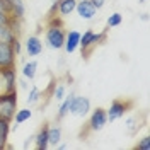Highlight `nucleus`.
I'll return each instance as SVG.
<instances>
[{
  "label": "nucleus",
  "mask_w": 150,
  "mask_h": 150,
  "mask_svg": "<svg viewBox=\"0 0 150 150\" xmlns=\"http://www.w3.org/2000/svg\"><path fill=\"white\" fill-rule=\"evenodd\" d=\"M10 131V121L0 116V150L7 147V138Z\"/></svg>",
  "instance_id": "obj_14"
},
{
  "label": "nucleus",
  "mask_w": 150,
  "mask_h": 150,
  "mask_svg": "<svg viewBox=\"0 0 150 150\" xmlns=\"http://www.w3.org/2000/svg\"><path fill=\"white\" fill-rule=\"evenodd\" d=\"M0 12H7V14H9V5H7V0H0Z\"/></svg>",
  "instance_id": "obj_26"
},
{
  "label": "nucleus",
  "mask_w": 150,
  "mask_h": 150,
  "mask_svg": "<svg viewBox=\"0 0 150 150\" xmlns=\"http://www.w3.org/2000/svg\"><path fill=\"white\" fill-rule=\"evenodd\" d=\"M138 2H140V4H143V2H147V0H138Z\"/></svg>",
  "instance_id": "obj_30"
},
{
  "label": "nucleus",
  "mask_w": 150,
  "mask_h": 150,
  "mask_svg": "<svg viewBox=\"0 0 150 150\" xmlns=\"http://www.w3.org/2000/svg\"><path fill=\"white\" fill-rule=\"evenodd\" d=\"M53 94H55L56 101H63V97H65V84H56Z\"/></svg>",
  "instance_id": "obj_23"
},
{
  "label": "nucleus",
  "mask_w": 150,
  "mask_h": 150,
  "mask_svg": "<svg viewBox=\"0 0 150 150\" xmlns=\"http://www.w3.org/2000/svg\"><path fill=\"white\" fill-rule=\"evenodd\" d=\"M106 123H108V114H106V109L103 108H96L91 114V118H89V121L85 125V130H82L80 133V137L84 138L87 137V133H92V131H101L106 126Z\"/></svg>",
  "instance_id": "obj_3"
},
{
  "label": "nucleus",
  "mask_w": 150,
  "mask_h": 150,
  "mask_svg": "<svg viewBox=\"0 0 150 150\" xmlns=\"http://www.w3.org/2000/svg\"><path fill=\"white\" fill-rule=\"evenodd\" d=\"M36 70H38V62L36 60H31V62H28V63H24V68H22L24 79L33 80V79L36 77Z\"/></svg>",
  "instance_id": "obj_17"
},
{
  "label": "nucleus",
  "mask_w": 150,
  "mask_h": 150,
  "mask_svg": "<svg viewBox=\"0 0 150 150\" xmlns=\"http://www.w3.org/2000/svg\"><path fill=\"white\" fill-rule=\"evenodd\" d=\"M65 29L60 16H48V28H46V43L53 50H62L65 43Z\"/></svg>",
  "instance_id": "obj_1"
},
{
  "label": "nucleus",
  "mask_w": 150,
  "mask_h": 150,
  "mask_svg": "<svg viewBox=\"0 0 150 150\" xmlns=\"http://www.w3.org/2000/svg\"><path fill=\"white\" fill-rule=\"evenodd\" d=\"M12 22H19V19L12 17L7 12H0V24H12Z\"/></svg>",
  "instance_id": "obj_24"
},
{
  "label": "nucleus",
  "mask_w": 150,
  "mask_h": 150,
  "mask_svg": "<svg viewBox=\"0 0 150 150\" xmlns=\"http://www.w3.org/2000/svg\"><path fill=\"white\" fill-rule=\"evenodd\" d=\"M75 10H77V14L82 19H85V21H91V19L96 16V12H97V9L92 5L91 0H77Z\"/></svg>",
  "instance_id": "obj_8"
},
{
  "label": "nucleus",
  "mask_w": 150,
  "mask_h": 150,
  "mask_svg": "<svg viewBox=\"0 0 150 150\" xmlns=\"http://www.w3.org/2000/svg\"><path fill=\"white\" fill-rule=\"evenodd\" d=\"M31 116H33V111L28 109V108H26V109H19V111H16V114H14V118H16V123H17V125L28 121Z\"/></svg>",
  "instance_id": "obj_19"
},
{
  "label": "nucleus",
  "mask_w": 150,
  "mask_h": 150,
  "mask_svg": "<svg viewBox=\"0 0 150 150\" xmlns=\"http://www.w3.org/2000/svg\"><path fill=\"white\" fill-rule=\"evenodd\" d=\"M17 111V92H4L0 94V116L5 120H12Z\"/></svg>",
  "instance_id": "obj_4"
},
{
  "label": "nucleus",
  "mask_w": 150,
  "mask_h": 150,
  "mask_svg": "<svg viewBox=\"0 0 150 150\" xmlns=\"http://www.w3.org/2000/svg\"><path fill=\"white\" fill-rule=\"evenodd\" d=\"M72 99H74V96L70 94V96H67L65 101L60 104V109H58V114H56V121H62L67 114L70 112V103H72Z\"/></svg>",
  "instance_id": "obj_18"
},
{
  "label": "nucleus",
  "mask_w": 150,
  "mask_h": 150,
  "mask_svg": "<svg viewBox=\"0 0 150 150\" xmlns=\"http://www.w3.org/2000/svg\"><path fill=\"white\" fill-rule=\"evenodd\" d=\"M67 147H68V145H67V143H62V145H58V149H60V150H65Z\"/></svg>",
  "instance_id": "obj_29"
},
{
  "label": "nucleus",
  "mask_w": 150,
  "mask_h": 150,
  "mask_svg": "<svg viewBox=\"0 0 150 150\" xmlns=\"http://www.w3.org/2000/svg\"><path fill=\"white\" fill-rule=\"evenodd\" d=\"M38 99H39V89H38V87H33L31 92H29V96H28V99H26V103L34 104V103H38Z\"/></svg>",
  "instance_id": "obj_22"
},
{
  "label": "nucleus",
  "mask_w": 150,
  "mask_h": 150,
  "mask_svg": "<svg viewBox=\"0 0 150 150\" xmlns=\"http://www.w3.org/2000/svg\"><path fill=\"white\" fill-rule=\"evenodd\" d=\"M106 38H108V29H104L103 33H94L92 29H89V31H85L84 34H80V41H79V48H80V51H82V56L84 58H89V55L92 53V50L97 45H101L103 41H106Z\"/></svg>",
  "instance_id": "obj_2"
},
{
  "label": "nucleus",
  "mask_w": 150,
  "mask_h": 150,
  "mask_svg": "<svg viewBox=\"0 0 150 150\" xmlns=\"http://www.w3.org/2000/svg\"><path fill=\"white\" fill-rule=\"evenodd\" d=\"M48 123H43V126H41V130L38 131V135L34 137V142H36V149L38 150H46L50 147V143H48Z\"/></svg>",
  "instance_id": "obj_12"
},
{
  "label": "nucleus",
  "mask_w": 150,
  "mask_h": 150,
  "mask_svg": "<svg viewBox=\"0 0 150 150\" xmlns=\"http://www.w3.org/2000/svg\"><path fill=\"white\" fill-rule=\"evenodd\" d=\"M91 2H92V5L96 7V9H103V7H104V2H106V0H91Z\"/></svg>",
  "instance_id": "obj_27"
},
{
  "label": "nucleus",
  "mask_w": 150,
  "mask_h": 150,
  "mask_svg": "<svg viewBox=\"0 0 150 150\" xmlns=\"http://www.w3.org/2000/svg\"><path fill=\"white\" fill-rule=\"evenodd\" d=\"M16 67V53L10 43L0 41V70L2 68H9Z\"/></svg>",
  "instance_id": "obj_6"
},
{
  "label": "nucleus",
  "mask_w": 150,
  "mask_h": 150,
  "mask_svg": "<svg viewBox=\"0 0 150 150\" xmlns=\"http://www.w3.org/2000/svg\"><path fill=\"white\" fill-rule=\"evenodd\" d=\"M142 125H143V123L140 121L138 114H135V116H131V118L126 120V125H125V126H126V131H128L130 135H135V133L142 128Z\"/></svg>",
  "instance_id": "obj_16"
},
{
  "label": "nucleus",
  "mask_w": 150,
  "mask_h": 150,
  "mask_svg": "<svg viewBox=\"0 0 150 150\" xmlns=\"http://www.w3.org/2000/svg\"><path fill=\"white\" fill-rule=\"evenodd\" d=\"M133 149L135 150H150V137H143Z\"/></svg>",
  "instance_id": "obj_21"
},
{
  "label": "nucleus",
  "mask_w": 150,
  "mask_h": 150,
  "mask_svg": "<svg viewBox=\"0 0 150 150\" xmlns=\"http://www.w3.org/2000/svg\"><path fill=\"white\" fill-rule=\"evenodd\" d=\"M89 111H91V101L87 97H82V96H79V97L74 96V99L70 103V112L75 114V116L84 118V116L89 114Z\"/></svg>",
  "instance_id": "obj_7"
},
{
  "label": "nucleus",
  "mask_w": 150,
  "mask_h": 150,
  "mask_svg": "<svg viewBox=\"0 0 150 150\" xmlns=\"http://www.w3.org/2000/svg\"><path fill=\"white\" fill-rule=\"evenodd\" d=\"M7 5H9L10 16L22 21V17H24V2L22 0H7Z\"/></svg>",
  "instance_id": "obj_13"
},
{
  "label": "nucleus",
  "mask_w": 150,
  "mask_h": 150,
  "mask_svg": "<svg viewBox=\"0 0 150 150\" xmlns=\"http://www.w3.org/2000/svg\"><path fill=\"white\" fill-rule=\"evenodd\" d=\"M19 84H21V87H24V89H28V82H26V80H21Z\"/></svg>",
  "instance_id": "obj_28"
},
{
  "label": "nucleus",
  "mask_w": 150,
  "mask_h": 150,
  "mask_svg": "<svg viewBox=\"0 0 150 150\" xmlns=\"http://www.w3.org/2000/svg\"><path fill=\"white\" fill-rule=\"evenodd\" d=\"M75 7H77V0H56L51 10H56L60 17H67L75 10Z\"/></svg>",
  "instance_id": "obj_9"
},
{
  "label": "nucleus",
  "mask_w": 150,
  "mask_h": 150,
  "mask_svg": "<svg viewBox=\"0 0 150 150\" xmlns=\"http://www.w3.org/2000/svg\"><path fill=\"white\" fill-rule=\"evenodd\" d=\"M62 140V128L60 126H51L48 128V143L51 147H56Z\"/></svg>",
  "instance_id": "obj_15"
},
{
  "label": "nucleus",
  "mask_w": 150,
  "mask_h": 150,
  "mask_svg": "<svg viewBox=\"0 0 150 150\" xmlns=\"http://www.w3.org/2000/svg\"><path fill=\"white\" fill-rule=\"evenodd\" d=\"M79 41H80V33L79 31H68L65 34V43H63V48L68 55H72L75 50L79 48Z\"/></svg>",
  "instance_id": "obj_10"
},
{
  "label": "nucleus",
  "mask_w": 150,
  "mask_h": 150,
  "mask_svg": "<svg viewBox=\"0 0 150 150\" xmlns=\"http://www.w3.org/2000/svg\"><path fill=\"white\" fill-rule=\"evenodd\" d=\"M26 53L28 56H38L43 53V43L38 36H29L26 41Z\"/></svg>",
  "instance_id": "obj_11"
},
{
  "label": "nucleus",
  "mask_w": 150,
  "mask_h": 150,
  "mask_svg": "<svg viewBox=\"0 0 150 150\" xmlns=\"http://www.w3.org/2000/svg\"><path fill=\"white\" fill-rule=\"evenodd\" d=\"M10 45H12V48H14V53H16V56L21 55V41H19V38H14Z\"/></svg>",
  "instance_id": "obj_25"
},
{
  "label": "nucleus",
  "mask_w": 150,
  "mask_h": 150,
  "mask_svg": "<svg viewBox=\"0 0 150 150\" xmlns=\"http://www.w3.org/2000/svg\"><path fill=\"white\" fill-rule=\"evenodd\" d=\"M121 21H123V16L120 12H114V14H111V16L108 17V28H116V26H120Z\"/></svg>",
  "instance_id": "obj_20"
},
{
  "label": "nucleus",
  "mask_w": 150,
  "mask_h": 150,
  "mask_svg": "<svg viewBox=\"0 0 150 150\" xmlns=\"http://www.w3.org/2000/svg\"><path fill=\"white\" fill-rule=\"evenodd\" d=\"M135 106L133 101L130 99H114L109 106V109L106 111L108 114V121H116V120H120L125 116V112H128Z\"/></svg>",
  "instance_id": "obj_5"
}]
</instances>
